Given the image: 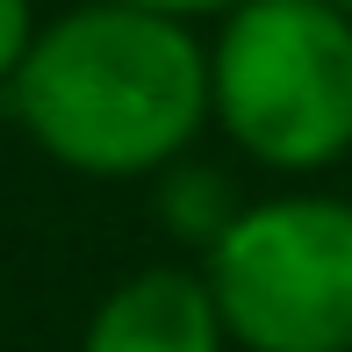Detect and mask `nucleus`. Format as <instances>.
<instances>
[{
  "label": "nucleus",
  "instance_id": "1",
  "mask_svg": "<svg viewBox=\"0 0 352 352\" xmlns=\"http://www.w3.org/2000/svg\"><path fill=\"white\" fill-rule=\"evenodd\" d=\"M0 94L43 158L87 180H151L209 130V51L180 14L87 0L29 36Z\"/></svg>",
  "mask_w": 352,
  "mask_h": 352
},
{
  "label": "nucleus",
  "instance_id": "2",
  "mask_svg": "<svg viewBox=\"0 0 352 352\" xmlns=\"http://www.w3.org/2000/svg\"><path fill=\"white\" fill-rule=\"evenodd\" d=\"M209 122L266 173L352 151V14L331 0H230L209 43Z\"/></svg>",
  "mask_w": 352,
  "mask_h": 352
},
{
  "label": "nucleus",
  "instance_id": "3",
  "mask_svg": "<svg viewBox=\"0 0 352 352\" xmlns=\"http://www.w3.org/2000/svg\"><path fill=\"white\" fill-rule=\"evenodd\" d=\"M223 338L252 352H352V201L266 195L209 237Z\"/></svg>",
  "mask_w": 352,
  "mask_h": 352
},
{
  "label": "nucleus",
  "instance_id": "4",
  "mask_svg": "<svg viewBox=\"0 0 352 352\" xmlns=\"http://www.w3.org/2000/svg\"><path fill=\"white\" fill-rule=\"evenodd\" d=\"M223 316L209 295V274L195 266H144L122 287H108L87 316V352H216Z\"/></svg>",
  "mask_w": 352,
  "mask_h": 352
},
{
  "label": "nucleus",
  "instance_id": "5",
  "mask_svg": "<svg viewBox=\"0 0 352 352\" xmlns=\"http://www.w3.org/2000/svg\"><path fill=\"white\" fill-rule=\"evenodd\" d=\"M158 209L173 216V230H187V237L209 245L223 223H230L237 201L223 195V173H173V166H166V180H158Z\"/></svg>",
  "mask_w": 352,
  "mask_h": 352
},
{
  "label": "nucleus",
  "instance_id": "6",
  "mask_svg": "<svg viewBox=\"0 0 352 352\" xmlns=\"http://www.w3.org/2000/svg\"><path fill=\"white\" fill-rule=\"evenodd\" d=\"M29 36H36V8H29V0H0V87L14 79Z\"/></svg>",
  "mask_w": 352,
  "mask_h": 352
},
{
  "label": "nucleus",
  "instance_id": "7",
  "mask_svg": "<svg viewBox=\"0 0 352 352\" xmlns=\"http://www.w3.org/2000/svg\"><path fill=\"white\" fill-rule=\"evenodd\" d=\"M130 8H158V14H180V22H195V14H223L230 0H130Z\"/></svg>",
  "mask_w": 352,
  "mask_h": 352
},
{
  "label": "nucleus",
  "instance_id": "8",
  "mask_svg": "<svg viewBox=\"0 0 352 352\" xmlns=\"http://www.w3.org/2000/svg\"><path fill=\"white\" fill-rule=\"evenodd\" d=\"M331 8H345V14H352V0H331Z\"/></svg>",
  "mask_w": 352,
  "mask_h": 352
}]
</instances>
